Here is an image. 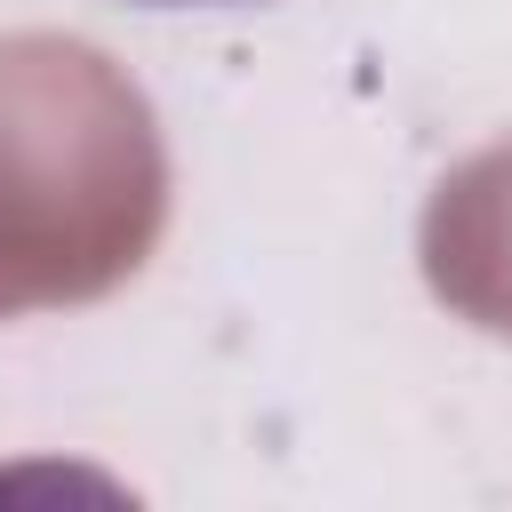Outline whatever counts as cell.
<instances>
[{"label":"cell","mask_w":512,"mask_h":512,"mask_svg":"<svg viewBox=\"0 0 512 512\" xmlns=\"http://www.w3.org/2000/svg\"><path fill=\"white\" fill-rule=\"evenodd\" d=\"M416 248L448 312L488 336H512V144H488L456 176H440Z\"/></svg>","instance_id":"obj_2"},{"label":"cell","mask_w":512,"mask_h":512,"mask_svg":"<svg viewBox=\"0 0 512 512\" xmlns=\"http://www.w3.org/2000/svg\"><path fill=\"white\" fill-rule=\"evenodd\" d=\"M168 224V152L144 88L72 32L0 40V320L96 304Z\"/></svg>","instance_id":"obj_1"}]
</instances>
